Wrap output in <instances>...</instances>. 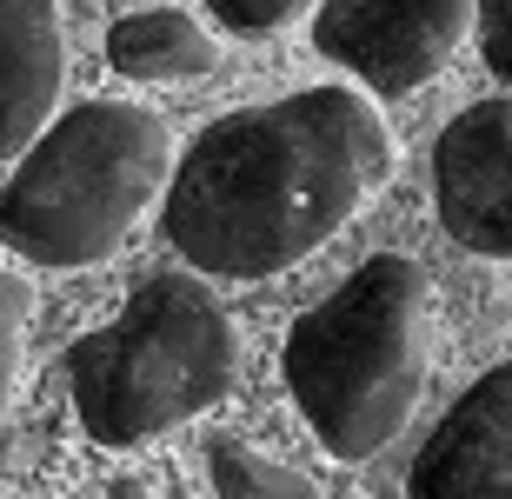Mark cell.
Here are the masks:
<instances>
[{
    "instance_id": "6da1fadb",
    "label": "cell",
    "mask_w": 512,
    "mask_h": 499,
    "mask_svg": "<svg viewBox=\"0 0 512 499\" xmlns=\"http://www.w3.org/2000/svg\"><path fill=\"white\" fill-rule=\"evenodd\" d=\"M393 173L373 94L300 87L193 134L167 187V247L220 280H266L320 253Z\"/></svg>"
},
{
    "instance_id": "7a4b0ae2",
    "label": "cell",
    "mask_w": 512,
    "mask_h": 499,
    "mask_svg": "<svg viewBox=\"0 0 512 499\" xmlns=\"http://www.w3.org/2000/svg\"><path fill=\"white\" fill-rule=\"evenodd\" d=\"M433 360V293L406 253H380L346 273L320 307L286 333V393L333 460L360 466L399 440L426 393Z\"/></svg>"
},
{
    "instance_id": "3957f363",
    "label": "cell",
    "mask_w": 512,
    "mask_h": 499,
    "mask_svg": "<svg viewBox=\"0 0 512 499\" xmlns=\"http://www.w3.org/2000/svg\"><path fill=\"white\" fill-rule=\"evenodd\" d=\"M173 187L167 120L133 100H80L0 187V240L34 267H94Z\"/></svg>"
},
{
    "instance_id": "277c9868",
    "label": "cell",
    "mask_w": 512,
    "mask_h": 499,
    "mask_svg": "<svg viewBox=\"0 0 512 499\" xmlns=\"http://www.w3.org/2000/svg\"><path fill=\"white\" fill-rule=\"evenodd\" d=\"M240 380V327L193 273H153L100 333L74 340L67 386L100 446H140L220 406Z\"/></svg>"
},
{
    "instance_id": "5b68a950",
    "label": "cell",
    "mask_w": 512,
    "mask_h": 499,
    "mask_svg": "<svg viewBox=\"0 0 512 499\" xmlns=\"http://www.w3.org/2000/svg\"><path fill=\"white\" fill-rule=\"evenodd\" d=\"M479 0H320L313 47L360 80L366 94H419L473 40Z\"/></svg>"
},
{
    "instance_id": "8992f818",
    "label": "cell",
    "mask_w": 512,
    "mask_h": 499,
    "mask_svg": "<svg viewBox=\"0 0 512 499\" xmlns=\"http://www.w3.org/2000/svg\"><path fill=\"white\" fill-rule=\"evenodd\" d=\"M439 227L479 260H512V94L473 100L433 147Z\"/></svg>"
},
{
    "instance_id": "52a82bcc",
    "label": "cell",
    "mask_w": 512,
    "mask_h": 499,
    "mask_svg": "<svg viewBox=\"0 0 512 499\" xmlns=\"http://www.w3.org/2000/svg\"><path fill=\"white\" fill-rule=\"evenodd\" d=\"M406 499H512V360L479 373L419 446Z\"/></svg>"
},
{
    "instance_id": "ba28073f",
    "label": "cell",
    "mask_w": 512,
    "mask_h": 499,
    "mask_svg": "<svg viewBox=\"0 0 512 499\" xmlns=\"http://www.w3.org/2000/svg\"><path fill=\"white\" fill-rule=\"evenodd\" d=\"M67 87V34L54 0H0V160L54 127Z\"/></svg>"
},
{
    "instance_id": "9c48e42d",
    "label": "cell",
    "mask_w": 512,
    "mask_h": 499,
    "mask_svg": "<svg viewBox=\"0 0 512 499\" xmlns=\"http://www.w3.org/2000/svg\"><path fill=\"white\" fill-rule=\"evenodd\" d=\"M107 67L120 80H200L220 67V40L180 7H140L107 27Z\"/></svg>"
},
{
    "instance_id": "30bf717a",
    "label": "cell",
    "mask_w": 512,
    "mask_h": 499,
    "mask_svg": "<svg viewBox=\"0 0 512 499\" xmlns=\"http://www.w3.org/2000/svg\"><path fill=\"white\" fill-rule=\"evenodd\" d=\"M207 466H213V499H326L300 466L273 460L247 440H213Z\"/></svg>"
},
{
    "instance_id": "8fae6325",
    "label": "cell",
    "mask_w": 512,
    "mask_h": 499,
    "mask_svg": "<svg viewBox=\"0 0 512 499\" xmlns=\"http://www.w3.org/2000/svg\"><path fill=\"white\" fill-rule=\"evenodd\" d=\"M473 40H479V60H486V74L499 80L512 94V0H479V27H473Z\"/></svg>"
},
{
    "instance_id": "7c38bea8",
    "label": "cell",
    "mask_w": 512,
    "mask_h": 499,
    "mask_svg": "<svg viewBox=\"0 0 512 499\" xmlns=\"http://www.w3.org/2000/svg\"><path fill=\"white\" fill-rule=\"evenodd\" d=\"M20 327H27V287H20L14 273H0V413H7V393H14Z\"/></svg>"
},
{
    "instance_id": "4fadbf2b",
    "label": "cell",
    "mask_w": 512,
    "mask_h": 499,
    "mask_svg": "<svg viewBox=\"0 0 512 499\" xmlns=\"http://www.w3.org/2000/svg\"><path fill=\"white\" fill-rule=\"evenodd\" d=\"M207 7L227 20L233 34H273V27H286L293 14L320 7V0H207Z\"/></svg>"
},
{
    "instance_id": "5bb4252c",
    "label": "cell",
    "mask_w": 512,
    "mask_h": 499,
    "mask_svg": "<svg viewBox=\"0 0 512 499\" xmlns=\"http://www.w3.org/2000/svg\"><path fill=\"white\" fill-rule=\"evenodd\" d=\"M107 499H147V486H133V480H120V486H114V493H107Z\"/></svg>"
}]
</instances>
